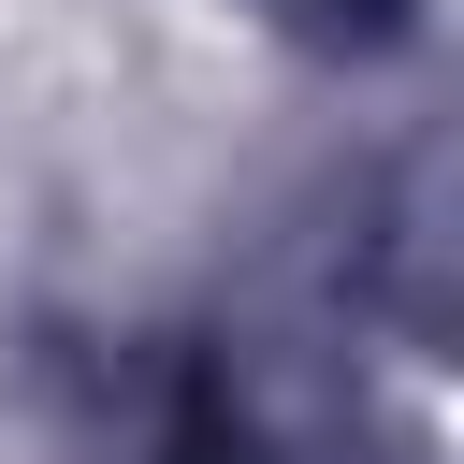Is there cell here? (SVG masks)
Wrapping results in <instances>:
<instances>
[{"label": "cell", "mask_w": 464, "mask_h": 464, "mask_svg": "<svg viewBox=\"0 0 464 464\" xmlns=\"http://www.w3.org/2000/svg\"><path fill=\"white\" fill-rule=\"evenodd\" d=\"M276 29H304V44H392L406 29V0H261Z\"/></svg>", "instance_id": "cell-1"}]
</instances>
